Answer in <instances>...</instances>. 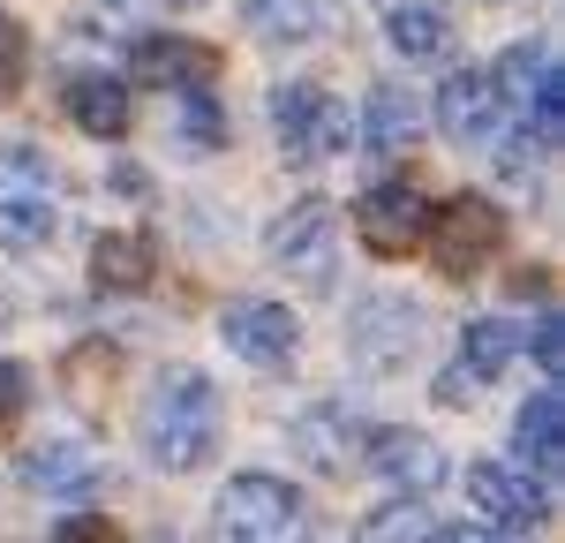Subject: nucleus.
Wrapping results in <instances>:
<instances>
[{"label": "nucleus", "mask_w": 565, "mask_h": 543, "mask_svg": "<svg viewBox=\"0 0 565 543\" xmlns=\"http://www.w3.org/2000/svg\"><path fill=\"white\" fill-rule=\"evenodd\" d=\"M151 272H159L151 234H98V242H90V279H98L106 295H136V287H151Z\"/></svg>", "instance_id": "obj_17"}, {"label": "nucleus", "mask_w": 565, "mask_h": 543, "mask_svg": "<svg viewBox=\"0 0 565 543\" xmlns=\"http://www.w3.org/2000/svg\"><path fill=\"white\" fill-rule=\"evenodd\" d=\"M218 543H309V498L287 476H226L218 491Z\"/></svg>", "instance_id": "obj_2"}, {"label": "nucleus", "mask_w": 565, "mask_h": 543, "mask_svg": "<svg viewBox=\"0 0 565 543\" xmlns=\"http://www.w3.org/2000/svg\"><path fill=\"white\" fill-rule=\"evenodd\" d=\"M521 348L535 355V370H543V377L558 385V377H565V317H558V310H551V317H535V324L521 332Z\"/></svg>", "instance_id": "obj_25"}, {"label": "nucleus", "mask_w": 565, "mask_h": 543, "mask_svg": "<svg viewBox=\"0 0 565 543\" xmlns=\"http://www.w3.org/2000/svg\"><path fill=\"white\" fill-rule=\"evenodd\" d=\"M423 340H430V310L415 302V295H362L348 317V348L362 370H377V377H399L407 362L423 355Z\"/></svg>", "instance_id": "obj_3"}, {"label": "nucleus", "mask_w": 565, "mask_h": 543, "mask_svg": "<svg viewBox=\"0 0 565 543\" xmlns=\"http://www.w3.org/2000/svg\"><path fill=\"white\" fill-rule=\"evenodd\" d=\"M68 121L84 136H106V143H121L129 136V114H136V98L121 76H106V68H84V76H68Z\"/></svg>", "instance_id": "obj_14"}, {"label": "nucleus", "mask_w": 565, "mask_h": 543, "mask_svg": "<svg viewBox=\"0 0 565 543\" xmlns=\"http://www.w3.org/2000/svg\"><path fill=\"white\" fill-rule=\"evenodd\" d=\"M437 401H445V407H476V377H468L460 362H452V370H437Z\"/></svg>", "instance_id": "obj_29"}, {"label": "nucleus", "mask_w": 565, "mask_h": 543, "mask_svg": "<svg viewBox=\"0 0 565 543\" xmlns=\"http://www.w3.org/2000/svg\"><path fill=\"white\" fill-rule=\"evenodd\" d=\"M423 114H430L452 143H498V129H505V106H498V91H490V68H452V76L437 84V106H423Z\"/></svg>", "instance_id": "obj_10"}, {"label": "nucleus", "mask_w": 565, "mask_h": 543, "mask_svg": "<svg viewBox=\"0 0 565 543\" xmlns=\"http://www.w3.org/2000/svg\"><path fill=\"white\" fill-rule=\"evenodd\" d=\"M181 143H196V151L226 143V114H218L212 91H181Z\"/></svg>", "instance_id": "obj_24"}, {"label": "nucleus", "mask_w": 565, "mask_h": 543, "mask_svg": "<svg viewBox=\"0 0 565 543\" xmlns=\"http://www.w3.org/2000/svg\"><path fill=\"white\" fill-rule=\"evenodd\" d=\"M468 498H476V513H490V521L513 529V536L543 529V513H551V491H543L535 476H521L513 460H476V468H468Z\"/></svg>", "instance_id": "obj_11"}, {"label": "nucleus", "mask_w": 565, "mask_h": 543, "mask_svg": "<svg viewBox=\"0 0 565 543\" xmlns=\"http://www.w3.org/2000/svg\"><path fill=\"white\" fill-rule=\"evenodd\" d=\"M385 39H392L399 61H437V53L452 45V15H445L437 0H392Z\"/></svg>", "instance_id": "obj_18"}, {"label": "nucleus", "mask_w": 565, "mask_h": 543, "mask_svg": "<svg viewBox=\"0 0 565 543\" xmlns=\"http://www.w3.org/2000/svg\"><path fill=\"white\" fill-rule=\"evenodd\" d=\"M23 407H31V370L0 355V430H8V423H15Z\"/></svg>", "instance_id": "obj_27"}, {"label": "nucleus", "mask_w": 565, "mask_h": 543, "mask_svg": "<svg viewBox=\"0 0 565 543\" xmlns=\"http://www.w3.org/2000/svg\"><path fill=\"white\" fill-rule=\"evenodd\" d=\"M264 249H271V265L295 272L302 287H332V272H340V212L324 204V196H302V204H287L279 220L264 226Z\"/></svg>", "instance_id": "obj_6"}, {"label": "nucleus", "mask_w": 565, "mask_h": 543, "mask_svg": "<svg viewBox=\"0 0 565 543\" xmlns=\"http://www.w3.org/2000/svg\"><path fill=\"white\" fill-rule=\"evenodd\" d=\"M430 543H527L513 529H430Z\"/></svg>", "instance_id": "obj_30"}, {"label": "nucleus", "mask_w": 565, "mask_h": 543, "mask_svg": "<svg viewBox=\"0 0 565 543\" xmlns=\"http://www.w3.org/2000/svg\"><path fill=\"white\" fill-rule=\"evenodd\" d=\"M362 468L385 483L392 498H437L445 491V476H452V460L437 453V438L423 430H407V423H377V430H362Z\"/></svg>", "instance_id": "obj_7"}, {"label": "nucleus", "mask_w": 565, "mask_h": 543, "mask_svg": "<svg viewBox=\"0 0 565 543\" xmlns=\"http://www.w3.org/2000/svg\"><path fill=\"white\" fill-rule=\"evenodd\" d=\"M218 430H226V407L196 362H167L136 407V438H143V460L159 476H196L218 453Z\"/></svg>", "instance_id": "obj_1"}, {"label": "nucleus", "mask_w": 565, "mask_h": 543, "mask_svg": "<svg viewBox=\"0 0 565 543\" xmlns=\"http://www.w3.org/2000/svg\"><path fill=\"white\" fill-rule=\"evenodd\" d=\"M249 31L271 45H309L340 31V0H249Z\"/></svg>", "instance_id": "obj_16"}, {"label": "nucleus", "mask_w": 565, "mask_h": 543, "mask_svg": "<svg viewBox=\"0 0 565 543\" xmlns=\"http://www.w3.org/2000/svg\"><path fill=\"white\" fill-rule=\"evenodd\" d=\"M45 543H129V536H121L106 513H84V505H76V513H68V521H61Z\"/></svg>", "instance_id": "obj_26"}, {"label": "nucleus", "mask_w": 565, "mask_h": 543, "mask_svg": "<svg viewBox=\"0 0 565 543\" xmlns=\"http://www.w3.org/2000/svg\"><path fill=\"white\" fill-rule=\"evenodd\" d=\"M31 491H53V498H84L98 491V453L90 446H39L23 468H15Z\"/></svg>", "instance_id": "obj_19"}, {"label": "nucleus", "mask_w": 565, "mask_h": 543, "mask_svg": "<svg viewBox=\"0 0 565 543\" xmlns=\"http://www.w3.org/2000/svg\"><path fill=\"white\" fill-rule=\"evenodd\" d=\"M513 468L521 476H535V483H551L565 468V401H558V385L551 393H527V407H521V423H513Z\"/></svg>", "instance_id": "obj_12"}, {"label": "nucleus", "mask_w": 565, "mask_h": 543, "mask_svg": "<svg viewBox=\"0 0 565 543\" xmlns=\"http://www.w3.org/2000/svg\"><path fill=\"white\" fill-rule=\"evenodd\" d=\"M513 355H521V324H513V317H476V324L460 332V370H468L476 385H498Z\"/></svg>", "instance_id": "obj_22"}, {"label": "nucleus", "mask_w": 565, "mask_h": 543, "mask_svg": "<svg viewBox=\"0 0 565 543\" xmlns=\"http://www.w3.org/2000/svg\"><path fill=\"white\" fill-rule=\"evenodd\" d=\"M295 446H302L309 468L348 476V453H362V423H354L348 407H324V415H302V423H295Z\"/></svg>", "instance_id": "obj_20"}, {"label": "nucleus", "mask_w": 565, "mask_h": 543, "mask_svg": "<svg viewBox=\"0 0 565 543\" xmlns=\"http://www.w3.org/2000/svg\"><path fill=\"white\" fill-rule=\"evenodd\" d=\"M354 543H370V536H354Z\"/></svg>", "instance_id": "obj_33"}, {"label": "nucleus", "mask_w": 565, "mask_h": 543, "mask_svg": "<svg viewBox=\"0 0 565 543\" xmlns=\"http://www.w3.org/2000/svg\"><path fill=\"white\" fill-rule=\"evenodd\" d=\"M218 340L249 362V370H295V355H302L295 310L287 302H257V295H242V302L218 310Z\"/></svg>", "instance_id": "obj_8"}, {"label": "nucleus", "mask_w": 565, "mask_h": 543, "mask_svg": "<svg viewBox=\"0 0 565 543\" xmlns=\"http://www.w3.org/2000/svg\"><path fill=\"white\" fill-rule=\"evenodd\" d=\"M430 265L445 279H482L498 242H505V212L490 196H452V204H430Z\"/></svg>", "instance_id": "obj_5"}, {"label": "nucleus", "mask_w": 565, "mask_h": 543, "mask_svg": "<svg viewBox=\"0 0 565 543\" xmlns=\"http://www.w3.org/2000/svg\"><path fill=\"white\" fill-rule=\"evenodd\" d=\"M551 68H558V53H551L543 39H521L513 53H505V61H498V68H490V91H498V106L527 121V106H535V91H543V76H551Z\"/></svg>", "instance_id": "obj_21"}, {"label": "nucleus", "mask_w": 565, "mask_h": 543, "mask_svg": "<svg viewBox=\"0 0 565 543\" xmlns=\"http://www.w3.org/2000/svg\"><path fill=\"white\" fill-rule=\"evenodd\" d=\"M354 234L370 242V257H407L430 234V196L415 181H370L354 204Z\"/></svg>", "instance_id": "obj_9"}, {"label": "nucleus", "mask_w": 565, "mask_h": 543, "mask_svg": "<svg viewBox=\"0 0 565 543\" xmlns=\"http://www.w3.org/2000/svg\"><path fill=\"white\" fill-rule=\"evenodd\" d=\"M204 76H212V53H196V45L174 39V31H151V39L129 45V84H143V91H167V84L196 91Z\"/></svg>", "instance_id": "obj_15"}, {"label": "nucleus", "mask_w": 565, "mask_h": 543, "mask_svg": "<svg viewBox=\"0 0 565 543\" xmlns=\"http://www.w3.org/2000/svg\"><path fill=\"white\" fill-rule=\"evenodd\" d=\"M53 204H45L39 189H0V249H15V257H31L53 242Z\"/></svg>", "instance_id": "obj_23"}, {"label": "nucleus", "mask_w": 565, "mask_h": 543, "mask_svg": "<svg viewBox=\"0 0 565 543\" xmlns=\"http://www.w3.org/2000/svg\"><path fill=\"white\" fill-rule=\"evenodd\" d=\"M271 121H279L287 167H324V159H340V151L354 143V114L317 84H287L279 98H271Z\"/></svg>", "instance_id": "obj_4"}, {"label": "nucleus", "mask_w": 565, "mask_h": 543, "mask_svg": "<svg viewBox=\"0 0 565 543\" xmlns=\"http://www.w3.org/2000/svg\"><path fill=\"white\" fill-rule=\"evenodd\" d=\"M114 189H121V196H151V174H143V167H129V159H121V167H114Z\"/></svg>", "instance_id": "obj_31"}, {"label": "nucleus", "mask_w": 565, "mask_h": 543, "mask_svg": "<svg viewBox=\"0 0 565 543\" xmlns=\"http://www.w3.org/2000/svg\"><path fill=\"white\" fill-rule=\"evenodd\" d=\"M167 8H204V0H167Z\"/></svg>", "instance_id": "obj_32"}, {"label": "nucleus", "mask_w": 565, "mask_h": 543, "mask_svg": "<svg viewBox=\"0 0 565 543\" xmlns=\"http://www.w3.org/2000/svg\"><path fill=\"white\" fill-rule=\"evenodd\" d=\"M23 76V31H15V15L0 8V91Z\"/></svg>", "instance_id": "obj_28"}, {"label": "nucleus", "mask_w": 565, "mask_h": 543, "mask_svg": "<svg viewBox=\"0 0 565 543\" xmlns=\"http://www.w3.org/2000/svg\"><path fill=\"white\" fill-rule=\"evenodd\" d=\"M423 129H430V114H423V98H415L407 84H370V98H362V136H370L377 159L415 151Z\"/></svg>", "instance_id": "obj_13"}]
</instances>
